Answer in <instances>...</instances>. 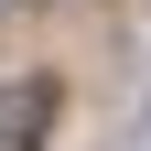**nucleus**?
<instances>
[{"instance_id": "1", "label": "nucleus", "mask_w": 151, "mask_h": 151, "mask_svg": "<svg viewBox=\"0 0 151 151\" xmlns=\"http://www.w3.org/2000/svg\"><path fill=\"white\" fill-rule=\"evenodd\" d=\"M43 119H54V97H43V86H22V97H0V129H22V140H32Z\"/></svg>"}]
</instances>
